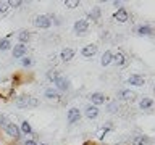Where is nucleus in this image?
<instances>
[{
	"mask_svg": "<svg viewBox=\"0 0 155 145\" xmlns=\"http://www.w3.org/2000/svg\"><path fill=\"white\" fill-rule=\"evenodd\" d=\"M111 60H113V53H111L110 50H105L104 53H102V58H100V63H102V66H108Z\"/></svg>",
	"mask_w": 155,
	"mask_h": 145,
	"instance_id": "a211bd4d",
	"label": "nucleus"
},
{
	"mask_svg": "<svg viewBox=\"0 0 155 145\" xmlns=\"http://www.w3.org/2000/svg\"><path fill=\"white\" fill-rule=\"evenodd\" d=\"M19 130H21L23 134H26V135L32 134V127H31V124H29L28 121H23V123H21V129H19Z\"/></svg>",
	"mask_w": 155,
	"mask_h": 145,
	"instance_id": "b1692460",
	"label": "nucleus"
},
{
	"mask_svg": "<svg viewBox=\"0 0 155 145\" xmlns=\"http://www.w3.org/2000/svg\"><path fill=\"white\" fill-rule=\"evenodd\" d=\"M66 119H68V123H70V124L79 123V119H81V111H79V108H70V110H68Z\"/></svg>",
	"mask_w": 155,
	"mask_h": 145,
	"instance_id": "423d86ee",
	"label": "nucleus"
},
{
	"mask_svg": "<svg viewBox=\"0 0 155 145\" xmlns=\"http://www.w3.org/2000/svg\"><path fill=\"white\" fill-rule=\"evenodd\" d=\"M73 56H74V50H73V48H70V47L63 48V50L60 52V60H61V61H65V63L71 61V60H73Z\"/></svg>",
	"mask_w": 155,
	"mask_h": 145,
	"instance_id": "dca6fc26",
	"label": "nucleus"
},
{
	"mask_svg": "<svg viewBox=\"0 0 155 145\" xmlns=\"http://www.w3.org/2000/svg\"><path fill=\"white\" fill-rule=\"evenodd\" d=\"M29 39H31V32H29L28 29H23V31L18 32V40H19V44H26Z\"/></svg>",
	"mask_w": 155,
	"mask_h": 145,
	"instance_id": "4be33fe9",
	"label": "nucleus"
},
{
	"mask_svg": "<svg viewBox=\"0 0 155 145\" xmlns=\"http://www.w3.org/2000/svg\"><path fill=\"white\" fill-rule=\"evenodd\" d=\"M15 106L19 110H28V108H36L39 106V100L36 97H31V95H19L15 98Z\"/></svg>",
	"mask_w": 155,
	"mask_h": 145,
	"instance_id": "f257e3e1",
	"label": "nucleus"
},
{
	"mask_svg": "<svg viewBox=\"0 0 155 145\" xmlns=\"http://www.w3.org/2000/svg\"><path fill=\"white\" fill-rule=\"evenodd\" d=\"M139 106H140V110H152L153 100H152V98H149V97H144V98L139 102Z\"/></svg>",
	"mask_w": 155,
	"mask_h": 145,
	"instance_id": "412c9836",
	"label": "nucleus"
},
{
	"mask_svg": "<svg viewBox=\"0 0 155 145\" xmlns=\"http://www.w3.org/2000/svg\"><path fill=\"white\" fill-rule=\"evenodd\" d=\"M100 14H102L100 8H99V7H94L89 13H87V19H91V21H99V19H100Z\"/></svg>",
	"mask_w": 155,
	"mask_h": 145,
	"instance_id": "6ab92c4d",
	"label": "nucleus"
},
{
	"mask_svg": "<svg viewBox=\"0 0 155 145\" xmlns=\"http://www.w3.org/2000/svg\"><path fill=\"white\" fill-rule=\"evenodd\" d=\"M128 61H129V58L124 55L123 52H116V53H113V60H111V63H115L118 68H121V66H126L128 65Z\"/></svg>",
	"mask_w": 155,
	"mask_h": 145,
	"instance_id": "0eeeda50",
	"label": "nucleus"
},
{
	"mask_svg": "<svg viewBox=\"0 0 155 145\" xmlns=\"http://www.w3.org/2000/svg\"><path fill=\"white\" fill-rule=\"evenodd\" d=\"M21 63H23L24 68H29L32 65V58L31 56H24V58H21Z\"/></svg>",
	"mask_w": 155,
	"mask_h": 145,
	"instance_id": "c85d7f7f",
	"label": "nucleus"
},
{
	"mask_svg": "<svg viewBox=\"0 0 155 145\" xmlns=\"http://www.w3.org/2000/svg\"><path fill=\"white\" fill-rule=\"evenodd\" d=\"M73 29H74V32L78 36H82V34H86L89 31V21L87 19H78L74 23V26H73Z\"/></svg>",
	"mask_w": 155,
	"mask_h": 145,
	"instance_id": "20e7f679",
	"label": "nucleus"
},
{
	"mask_svg": "<svg viewBox=\"0 0 155 145\" xmlns=\"http://www.w3.org/2000/svg\"><path fill=\"white\" fill-rule=\"evenodd\" d=\"M53 85H55V89L58 92H66L68 89H70V81L61 74L60 77H57V79L53 81Z\"/></svg>",
	"mask_w": 155,
	"mask_h": 145,
	"instance_id": "39448f33",
	"label": "nucleus"
},
{
	"mask_svg": "<svg viewBox=\"0 0 155 145\" xmlns=\"http://www.w3.org/2000/svg\"><path fill=\"white\" fill-rule=\"evenodd\" d=\"M52 14H39L34 18V26L39 29H48L52 26Z\"/></svg>",
	"mask_w": 155,
	"mask_h": 145,
	"instance_id": "f03ea898",
	"label": "nucleus"
},
{
	"mask_svg": "<svg viewBox=\"0 0 155 145\" xmlns=\"http://www.w3.org/2000/svg\"><path fill=\"white\" fill-rule=\"evenodd\" d=\"M44 95H45V98H48V100H58V98L61 97L60 92H58L55 87H48V89H45Z\"/></svg>",
	"mask_w": 155,
	"mask_h": 145,
	"instance_id": "f3484780",
	"label": "nucleus"
},
{
	"mask_svg": "<svg viewBox=\"0 0 155 145\" xmlns=\"http://www.w3.org/2000/svg\"><path fill=\"white\" fill-rule=\"evenodd\" d=\"M99 113H100L99 106H94V105H87L86 110H84V114H86L87 119H95L97 116H99Z\"/></svg>",
	"mask_w": 155,
	"mask_h": 145,
	"instance_id": "ddd939ff",
	"label": "nucleus"
},
{
	"mask_svg": "<svg viewBox=\"0 0 155 145\" xmlns=\"http://www.w3.org/2000/svg\"><path fill=\"white\" fill-rule=\"evenodd\" d=\"M116 97H118V100H123V102H133L134 97H136V94H134L131 89H121Z\"/></svg>",
	"mask_w": 155,
	"mask_h": 145,
	"instance_id": "6e6552de",
	"label": "nucleus"
},
{
	"mask_svg": "<svg viewBox=\"0 0 155 145\" xmlns=\"http://www.w3.org/2000/svg\"><path fill=\"white\" fill-rule=\"evenodd\" d=\"M113 18H115L118 23H126V21L129 19V14H128V11H126V10H124L123 7H121V8H118V10L115 11Z\"/></svg>",
	"mask_w": 155,
	"mask_h": 145,
	"instance_id": "4468645a",
	"label": "nucleus"
},
{
	"mask_svg": "<svg viewBox=\"0 0 155 145\" xmlns=\"http://www.w3.org/2000/svg\"><path fill=\"white\" fill-rule=\"evenodd\" d=\"M65 7L66 8H76V7H79L81 5V2H78V0H65Z\"/></svg>",
	"mask_w": 155,
	"mask_h": 145,
	"instance_id": "cd10ccee",
	"label": "nucleus"
},
{
	"mask_svg": "<svg viewBox=\"0 0 155 145\" xmlns=\"http://www.w3.org/2000/svg\"><path fill=\"white\" fill-rule=\"evenodd\" d=\"M12 48V42H10V39H0V50L2 52H7Z\"/></svg>",
	"mask_w": 155,
	"mask_h": 145,
	"instance_id": "a878e982",
	"label": "nucleus"
},
{
	"mask_svg": "<svg viewBox=\"0 0 155 145\" xmlns=\"http://www.w3.org/2000/svg\"><path fill=\"white\" fill-rule=\"evenodd\" d=\"M41 145H47V143H41Z\"/></svg>",
	"mask_w": 155,
	"mask_h": 145,
	"instance_id": "473e14b6",
	"label": "nucleus"
},
{
	"mask_svg": "<svg viewBox=\"0 0 155 145\" xmlns=\"http://www.w3.org/2000/svg\"><path fill=\"white\" fill-rule=\"evenodd\" d=\"M128 84L136 85V87H140V85L145 84V77H144L142 74H131V76L128 77Z\"/></svg>",
	"mask_w": 155,
	"mask_h": 145,
	"instance_id": "f8f14e48",
	"label": "nucleus"
},
{
	"mask_svg": "<svg viewBox=\"0 0 155 145\" xmlns=\"http://www.w3.org/2000/svg\"><path fill=\"white\" fill-rule=\"evenodd\" d=\"M10 3L8 2H0V16H7L10 11Z\"/></svg>",
	"mask_w": 155,
	"mask_h": 145,
	"instance_id": "393cba45",
	"label": "nucleus"
},
{
	"mask_svg": "<svg viewBox=\"0 0 155 145\" xmlns=\"http://www.w3.org/2000/svg\"><path fill=\"white\" fill-rule=\"evenodd\" d=\"M2 129L10 135V137H13V139H16V140L21 137V130H19V127L15 123H12V121H7V123L2 126Z\"/></svg>",
	"mask_w": 155,
	"mask_h": 145,
	"instance_id": "7ed1b4c3",
	"label": "nucleus"
},
{
	"mask_svg": "<svg viewBox=\"0 0 155 145\" xmlns=\"http://www.w3.org/2000/svg\"><path fill=\"white\" fill-rule=\"evenodd\" d=\"M61 76V72L58 71V69H50V71H47V79L50 81V82H53L57 79V77H60Z\"/></svg>",
	"mask_w": 155,
	"mask_h": 145,
	"instance_id": "5701e85b",
	"label": "nucleus"
},
{
	"mask_svg": "<svg viewBox=\"0 0 155 145\" xmlns=\"http://www.w3.org/2000/svg\"><path fill=\"white\" fill-rule=\"evenodd\" d=\"M97 53V45L95 44H89V45H84L81 48V55L84 58H92Z\"/></svg>",
	"mask_w": 155,
	"mask_h": 145,
	"instance_id": "9b49d317",
	"label": "nucleus"
},
{
	"mask_svg": "<svg viewBox=\"0 0 155 145\" xmlns=\"http://www.w3.org/2000/svg\"><path fill=\"white\" fill-rule=\"evenodd\" d=\"M89 100L92 102V105H94V106H99V105H104L107 102V97L104 94H100V92H94V94L89 95Z\"/></svg>",
	"mask_w": 155,
	"mask_h": 145,
	"instance_id": "9d476101",
	"label": "nucleus"
},
{
	"mask_svg": "<svg viewBox=\"0 0 155 145\" xmlns=\"http://www.w3.org/2000/svg\"><path fill=\"white\" fill-rule=\"evenodd\" d=\"M10 3V8H19L23 5V2H19V0H16V2H8Z\"/></svg>",
	"mask_w": 155,
	"mask_h": 145,
	"instance_id": "c756f323",
	"label": "nucleus"
},
{
	"mask_svg": "<svg viewBox=\"0 0 155 145\" xmlns=\"http://www.w3.org/2000/svg\"><path fill=\"white\" fill-rule=\"evenodd\" d=\"M152 32H153V29H152V26H149V24H140L137 27L139 36H152Z\"/></svg>",
	"mask_w": 155,
	"mask_h": 145,
	"instance_id": "aec40b11",
	"label": "nucleus"
},
{
	"mask_svg": "<svg viewBox=\"0 0 155 145\" xmlns=\"http://www.w3.org/2000/svg\"><path fill=\"white\" fill-rule=\"evenodd\" d=\"M24 145H37V143H36V140H32V139H26L24 140Z\"/></svg>",
	"mask_w": 155,
	"mask_h": 145,
	"instance_id": "2f4dec72",
	"label": "nucleus"
},
{
	"mask_svg": "<svg viewBox=\"0 0 155 145\" xmlns=\"http://www.w3.org/2000/svg\"><path fill=\"white\" fill-rule=\"evenodd\" d=\"M147 143H150V139L144 134H137L131 139V145H147Z\"/></svg>",
	"mask_w": 155,
	"mask_h": 145,
	"instance_id": "2eb2a0df",
	"label": "nucleus"
},
{
	"mask_svg": "<svg viewBox=\"0 0 155 145\" xmlns=\"http://www.w3.org/2000/svg\"><path fill=\"white\" fill-rule=\"evenodd\" d=\"M118 110H120L118 102H110V103L107 105V111H108V113H115V111H118Z\"/></svg>",
	"mask_w": 155,
	"mask_h": 145,
	"instance_id": "bb28decb",
	"label": "nucleus"
},
{
	"mask_svg": "<svg viewBox=\"0 0 155 145\" xmlns=\"http://www.w3.org/2000/svg\"><path fill=\"white\" fill-rule=\"evenodd\" d=\"M28 55V47L24 44H16L13 47V58H24Z\"/></svg>",
	"mask_w": 155,
	"mask_h": 145,
	"instance_id": "1a4fd4ad",
	"label": "nucleus"
},
{
	"mask_svg": "<svg viewBox=\"0 0 155 145\" xmlns=\"http://www.w3.org/2000/svg\"><path fill=\"white\" fill-rule=\"evenodd\" d=\"M7 116H5V114H2V113H0V126H3L5 123H7Z\"/></svg>",
	"mask_w": 155,
	"mask_h": 145,
	"instance_id": "7c9ffc66",
	"label": "nucleus"
}]
</instances>
